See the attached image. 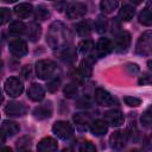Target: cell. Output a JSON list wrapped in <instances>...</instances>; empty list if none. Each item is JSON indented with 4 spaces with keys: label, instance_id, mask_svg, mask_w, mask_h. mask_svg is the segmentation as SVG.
I'll use <instances>...</instances> for the list:
<instances>
[{
    "label": "cell",
    "instance_id": "cell-9",
    "mask_svg": "<svg viewBox=\"0 0 152 152\" xmlns=\"http://www.w3.org/2000/svg\"><path fill=\"white\" fill-rule=\"evenodd\" d=\"M95 101L101 104V106H104V107H109V106H113L115 103V99L104 89L102 88H97L95 90Z\"/></svg>",
    "mask_w": 152,
    "mask_h": 152
},
{
    "label": "cell",
    "instance_id": "cell-38",
    "mask_svg": "<svg viewBox=\"0 0 152 152\" xmlns=\"http://www.w3.org/2000/svg\"><path fill=\"white\" fill-rule=\"evenodd\" d=\"M62 56L64 57V61H66V62H72V61L75 59V52H74L72 49H66V50L63 52Z\"/></svg>",
    "mask_w": 152,
    "mask_h": 152
},
{
    "label": "cell",
    "instance_id": "cell-33",
    "mask_svg": "<svg viewBox=\"0 0 152 152\" xmlns=\"http://www.w3.org/2000/svg\"><path fill=\"white\" fill-rule=\"evenodd\" d=\"M11 19V11L6 7L0 8V25L6 24L7 21H10Z\"/></svg>",
    "mask_w": 152,
    "mask_h": 152
},
{
    "label": "cell",
    "instance_id": "cell-21",
    "mask_svg": "<svg viewBox=\"0 0 152 152\" xmlns=\"http://www.w3.org/2000/svg\"><path fill=\"white\" fill-rule=\"evenodd\" d=\"M75 28H76V32H77L78 36L86 37V36H89L90 34L93 27H91V24H90L89 20H82V21H80V23L76 24Z\"/></svg>",
    "mask_w": 152,
    "mask_h": 152
},
{
    "label": "cell",
    "instance_id": "cell-42",
    "mask_svg": "<svg viewBox=\"0 0 152 152\" xmlns=\"http://www.w3.org/2000/svg\"><path fill=\"white\" fill-rule=\"evenodd\" d=\"M131 1H132L134 5H139V4H141V2L145 1V0H131Z\"/></svg>",
    "mask_w": 152,
    "mask_h": 152
},
{
    "label": "cell",
    "instance_id": "cell-30",
    "mask_svg": "<svg viewBox=\"0 0 152 152\" xmlns=\"http://www.w3.org/2000/svg\"><path fill=\"white\" fill-rule=\"evenodd\" d=\"M31 144H32V139L30 137H27V135H24V137H21V138H19L17 140L15 146H17L18 150L23 151V150H28L31 147Z\"/></svg>",
    "mask_w": 152,
    "mask_h": 152
},
{
    "label": "cell",
    "instance_id": "cell-40",
    "mask_svg": "<svg viewBox=\"0 0 152 152\" xmlns=\"http://www.w3.org/2000/svg\"><path fill=\"white\" fill-rule=\"evenodd\" d=\"M150 83H151V76L148 74H145L139 80V84H150Z\"/></svg>",
    "mask_w": 152,
    "mask_h": 152
},
{
    "label": "cell",
    "instance_id": "cell-19",
    "mask_svg": "<svg viewBox=\"0 0 152 152\" xmlns=\"http://www.w3.org/2000/svg\"><path fill=\"white\" fill-rule=\"evenodd\" d=\"M2 132L6 134V137H13L14 134H17L20 129L19 125L15 121H11V120H6L4 121L2 126H1Z\"/></svg>",
    "mask_w": 152,
    "mask_h": 152
},
{
    "label": "cell",
    "instance_id": "cell-11",
    "mask_svg": "<svg viewBox=\"0 0 152 152\" xmlns=\"http://www.w3.org/2000/svg\"><path fill=\"white\" fill-rule=\"evenodd\" d=\"M27 112V108L25 104L20 103V102H8L7 106L5 107V113L8 116H23L25 115Z\"/></svg>",
    "mask_w": 152,
    "mask_h": 152
},
{
    "label": "cell",
    "instance_id": "cell-26",
    "mask_svg": "<svg viewBox=\"0 0 152 152\" xmlns=\"http://www.w3.org/2000/svg\"><path fill=\"white\" fill-rule=\"evenodd\" d=\"M25 30H26V26L23 21H13L10 25V28H8L10 33L13 34V36H20L25 32Z\"/></svg>",
    "mask_w": 152,
    "mask_h": 152
},
{
    "label": "cell",
    "instance_id": "cell-41",
    "mask_svg": "<svg viewBox=\"0 0 152 152\" xmlns=\"http://www.w3.org/2000/svg\"><path fill=\"white\" fill-rule=\"evenodd\" d=\"M5 140H6V134L2 132V129H0V146L5 142Z\"/></svg>",
    "mask_w": 152,
    "mask_h": 152
},
{
    "label": "cell",
    "instance_id": "cell-15",
    "mask_svg": "<svg viewBox=\"0 0 152 152\" xmlns=\"http://www.w3.org/2000/svg\"><path fill=\"white\" fill-rule=\"evenodd\" d=\"M113 50V44L108 38H100L96 43V53L99 57L108 55Z\"/></svg>",
    "mask_w": 152,
    "mask_h": 152
},
{
    "label": "cell",
    "instance_id": "cell-3",
    "mask_svg": "<svg viewBox=\"0 0 152 152\" xmlns=\"http://www.w3.org/2000/svg\"><path fill=\"white\" fill-rule=\"evenodd\" d=\"M52 132L53 134L59 138V139H63V140H68L72 133H74V129H72V126L68 122V121H56L52 126Z\"/></svg>",
    "mask_w": 152,
    "mask_h": 152
},
{
    "label": "cell",
    "instance_id": "cell-43",
    "mask_svg": "<svg viewBox=\"0 0 152 152\" xmlns=\"http://www.w3.org/2000/svg\"><path fill=\"white\" fill-rule=\"evenodd\" d=\"M2 101H4V95H2V93H1V90H0V104L2 103Z\"/></svg>",
    "mask_w": 152,
    "mask_h": 152
},
{
    "label": "cell",
    "instance_id": "cell-25",
    "mask_svg": "<svg viewBox=\"0 0 152 152\" xmlns=\"http://www.w3.org/2000/svg\"><path fill=\"white\" fill-rule=\"evenodd\" d=\"M118 5H119L118 0H101V2H100V7H101L102 12L107 13V14L114 12L118 8Z\"/></svg>",
    "mask_w": 152,
    "mask_h": 152
},
{
    "label": "cell",
    "instance_id": "cell-14",
    "mask_svg": "<svg viewBox=\"0 0 152 152\" xmlns=\"http://www.w3.org/2000/svg\"><path fill=\"white\" fill-rule=\"evenodd\" d=\"M58 148V144L57 140L51 138V137H45L43 138L38 145H37V150L42 151V152H53Z\"/></svg>",
    "mask_w": 152,
    "mask_h": 152
},
{
    "label": "cell",
    "instance_id": "cell-18",
    "mask_svg": "<svg viewBox=\"0 0 152 152\" xmlns=\"http://www.w3.org/2000/svg\"><path fill=\"white\" fill-rule=\"evenodd\" d=\"M32 11H33L32 5L31 4H27V2H21V4L17 5L14 7V13H15V15L19 19H25V18L30 17L31 13H32Z\"/></svg>",
    "mask_w": 152,
    "mask_h": 152
},
{
    "label": "cell",
    "instance_id": "cell-4",
    "mask_svg": "<svg viewBox=\"0 0 152 152\" xmlns=\"http://www.w3.org/2000/svg\"><path fill=\"white\" fill-rule=\"evenodd\" d=\"M5 91L11 96V97H17L21 95L24 91V86L23 82L18 77H8L5 81Z\"/></svg>",
    "mask_w": 152,
    "mask_h": 152
},
{
    "label": "cell",
    "instance_id": "cell-22",
    "mask_svg": "<svg viewBox=\"0 0 152 152\" xmlns=\"http://www.w3.org/2000/svg\"><path fill=\"white\" fill-rule=\"evenodd\" d=\"M25 31H26V34H27L28 39H30V40H32V42H34V40L39 39L40 33H42V28H40V26H39L38 24H36V23L30 24Z\"/></svg>",
    "mask_w": 152,
    "mask_h": 152
},
{
    "label": "cell",
    "instance_id": "cell-1",
    "mask_svg": "<svg viewBox=\"0 0 152 152\" xmlns=\"http://www.w3.org/2000/svg\"><path fill=\"white\" fill-rule=\"evenodd\" d=\"M56 64L50 59H40L36 63V72L40 80H48L56 72Z\"/></svg>",
    "mask_w": 152,
    "mask_h": 152
},
{
    "label": "cell",
    "instance_id": "cell-8",
    "mask_svg": "<svg viewBox=\"0 0 152 152\" xmlns=\"http://www.w3.org/2000/svg\"><path fill=\"white\" fill-rule=\"evenodd\" d=\"M104 121L109 126L119 127L124 124V115L118 109H110L104 113Z\"/></svg>",
    "mask_w": 152,
    "mask_h": 152
},
{
    "label": "cell",
    "instance_id": "cell-10",
    "mask_svg": "<svg viewBox=\"0 0 152 152\" xmlns=\"http://www.w3.org/2000/svg\"><path fill=\"white\" fill-rule=\"evenodd\" d=\"M10 52L15 57H23L27 53V44L23 39H14L8 45Z\"/></svg>",
    "mask_w": 152,
    "mask_h": 152
},
{
    "label": "cell",
    "instance_id": "cell-36",
    "mask_svg": "<svg viewBox=\"0 0 152 152\" xmlns=\"http://www.w3.org/2000/svg\"><path fill=\"white\" fill-rule=\"evenodd\" d=\"M141 124H142V126L144 127H150L151 126V122H152V119H151V114H150V108L142 114V116H141Z\"/></svg>",
    "mask_w": 152,
    "mask_h": 152
},
{
    "label": "cell",
    "instance_id": "cell-16",
    "mask_svg": "<svg viewBox=\"0 0 152 152\" xmlns=\"http://www.w3.org/2000/svg\"><path fill=\"white\" fill-rule=\"evenodd\" d=\"M74 121L78 129L86 131V129H88V127L91 124V118L87 113H78V114L74 115Z\"/></svg>",
    "mask_w": 152,
    "mask_h": 152
},
{
    "label": "cell",
    "instance_id": "cell-2",
    "mask_svg": "<svg viewBox=\"0 0 152 152\" xmlns=\"http://www.w3.org/2000/svg\"><path fill=\"white\" fill-rule=\"evenodd\" d=\"M152 51V37H151V31L144 32L135 45V53L142 55V56H148L151 55Z\"/></svg>",
    "mask_w": 152,
    "mask_h": 152
},
{
    "label": "cell",
    "instance_id": "cell-17",
    "mask_svg": "<svg viewBox=\"0 0 152 152\" xmlns=\"http://www.w3.org/2000/svg\"><path fill=\"white\" fill-rule=\"evenodd\" d=\"M89 128H90L91 133L95 137H102V135H104L107 133L108 125L106 124L104 120H95V121H91Z\"/></svg>",
    "mask_w": 152,
    "mask_h": 152
},
{
    "label": "cell",
    "instance_id": "cell-44",
    "mask_svg": "<svg viewBox=\"0 0 152 152\" xmlns=\"http://www.w3.org/2000/svg\"><path fill=\"white\" fill-rule=\"evenodd\" d=\"M5 2H7V4H12V2H15L17 0H4Z\"/></svg>",
    "mask_w": 152,
    "mask_h": 152
},
{
    "label": "cell",
    "instance_id": "cell-34",
    "mask_svg": "<svg viewBox=\"0 0 152 152\" xmlns=\"http://www.w3.org/2000/svg\"><path fill=\"white\" fill-rule=\"evenodd\" d=\"M76 106L78 108H84V109L86 108H90L91 107V100L88 96H83V97H81V99L77 100Z\"/></svg>",
    "mask_w": 152,
    "mask_h": 152
},
{
    "label": "cell",
    "instance_id": "cell-20",
    "mask_svg": "<svg viewBox=\"0 0 152 152\" xmlns=\"http://www.w3.org/2000/svg\"><path fill=\"white\" fill-rule=\"evenodd\" d=\"M135 14V8L131 5H124L119 10V18L122 21H129Z\"/></svg>",
    "mask_w": 152,
    "mask_h": 152
},
{
    "label": "cell",
    "instance_id": "cell-45",
    "mask_svg": "<svg viewBox=\"0 0 152 152\" xmlns=\"http://www.w3.org/2000/svg\"><path fill=\"white\" fill-rule=\"evenodd\" d=\"M1 65H2V63H1V61H0V72H1Z\"/></svg>",
    "mask_w": 152,
    "mask_h": 152
},
{
    "label": "cell",
    "instance_id": "cell-24",
    "mask_svg": "<svg viewBox=\"0 0 152 152\" xmlns=\"http://www.w3.org/2000/svg\"><path fill=\"white\" fill-rule=\"evenodd\" d=\"M78 72L82 77H90V75L93 72V66H91V62L89 58H86L81 62Z\"/></svg>",
    "mask_w": 152,
    "mask_h": 152
},
{
    "label": "cell",
    "instance_id": "cell-39",
    "mask_svg": "<svg viewBox=\"0 0 152 152\" xmlns=\"http://www.w3.org/2000/svg\"><path fill=\"white\" fill-rule=\"evenodd\" d=\"M21 76L24 80H28L31 78L32 76V69H31V65H25L23 69H21Z\"/></svg>",
    "mask_w": 152,
    "mask_h": 152
},
{
    "label": "cell",
    "instance_id": "cell-27",
    "mask_svg": "<svg viewBox=\"0 0 152 152\" xmlns=\"http://www.w3.org/2000/svg\"><path fill=\"white\" fill-rule=\"evenodd\" d=\"M94 27H95V31H96L97 33H104V32L107 31V27H108L107 18H104L103 15L97 17V19L95 20Z\"/></svg>",
    "mask_w": 152,
    "mask_h": 152
},
{
    "label": "cell",
    "instance_id": "cell-23",
    "mask_svg": "<svg viewBox=\"0 0 152 152\" xmlns=\"http://www.w3.org/2000/svg\"><path fill=\"white\" fill-rule=\"evenodd\" d=\"M93 49H94V43H93V40H90V39H84V40H82V42L78 44V46H77V52H78L80 55H83V56L88 57V55L93 51Z\"/></svg>",
    "mask_w": 152,
    "mask_h": 152
},
{
    "label": "cell",
    "instance_id": "cell-31",
    "mask_svg": "<svg viewBox=\"0 0 152 152\" xmlns=\"http://www.w3.org/2000/svg\"><path fill=\"white\" fill-rule=\"evenodd\" d=\"M63 93L66 97L69 99H72V97H76L77 94H78V89H77V86L75 83H70V84H66L63 89Z\"/></svg>",
    "mask_w": 152,
    "mask_h": 152
},
{
    "label": "cell",
    "instance_id": "cell-13",
    "mask_svg": "<svg viewBox=\"0 0 152 152\" xmlns=\"http://www.w3.org/2000/svg\"><path fill=\"white\" fill-rule=\"evenodd\" d=\"M27 96L30 100L34 101V102H39L44 99L45 96V91H44V88L40 86V84H37V83H32L28 89H27Z\"/></svg>",
    "mask_w": 152,
    "mask_h": 152
},
{
    "label": "cell",
    "instance_id": "cell-28",
    "mask_svg": "<svg viewBox=\"0 0 152 152\" xmlns=\"http://www.w3.org/2000/svg\"><path fill=\"white\" fill-rule=\"evenodd\" d=\"M139 23L147 27L152 25V14H151V11L148 7L142 10V12L139 14Z\"/></svg>",
    "mask_w": 152,
    "mask_h": 152
},
{
    "label": "cell",
    "instance_id": "cell-6",
    "mask_svg": "<svg viewBox=\"0 0 152 152\" xmlns=\"http://www.w3.org/2000/svg\"><path fill=\"white\" fill-rule=\"evenodd\" d=\"M131 45V34L127 31H121L116 34L114 40V49L116 52H126Z\"/></svg>",
    "mask_w": 152,
    "mask_h": 152
},
{
    "label": "cell",
    "instance_id": "cell-12",
    "mask_svg": "<svg viewBox=\"0 0 152 152\" xmlns=\"http://www.w3.org/2000/svg\"><path fill=\"white\" fill-rule=\"evenodd\" d=\"M33 116L38 120H44V119H48L52 115V104L51 102H45L38 107H36L32 112Z\"/></svg>",
    "mask_w": 152,
    "mask_h": 152
},
{
    "label": "cell",
    "instance_id": "cell-7",
    "mask_svg": "<svg viewBox=\"0 0 152 152\" xmlns=\"http://www.w3.org/2000/svg\"><path fill=\"white\" fill-rule=\"evenodd\" d=\"M65 10H66L65 14L69 19H78L84 17L87 13V6L82 2H72Z\"/></svg>",
    "mask_w": 152,
    "mask_h": 152
},
{
    "label": "cell",
    "instance_id": "cell-37",
    "mask_svg": "<svg viewBox=\"0 0 152 152\" xmlns=\"http://www.w3.org/2000/svg\"><path fill=\"white\" fill-rule=\"evenodd\" d=\"M80 150H81L82 152H94L96 148H95V146L93 145L91 141H88V140H87V141H83V142H82Z\"/></svg>",
    "mask_w": 152,
    "mask_h": 152
},
{
    "label": "cell",
    "instance_id": "cell-35",
    "mask_svg": "<svg viewBox=\"0 0 152 152\" xmlns=\"http://www.w3.org/2000/svg\"><path fill=\"white\" fill-rule=\"evenodd\" d=\"M124 101L129 107H138V106L141 104V100L138 99V97H134V96H126L124 99Z\"/></svg>",
    "mask_w": 152,
    "mask_h": 152
},
{
    "label": "cell",
    "instance_id": "cell-32",
    "mask_svg": "<svg viewBox=\"0 0 152 152\" xmlns=\"http://www.w3.org/2000/svg\"><path fill=\"white\" fill-rule=\"evenodd\" d=\"M59 86H61V78L59 77H55V78H52L51 81L48 82V87L46 88H48V91L55 93V91L58 90Z\"/></svg>",
    "mask_w": 152,
    "mask_h": 152
},
{
    "label": "cell",
    "instance_id": "cell-29",
    "mask_svg": "<svg viewBox=\"0 0 152 152\" xmlns=\"http://www.w3.org/2000/svg\"><path fill=\"white\" fill-rule=\"evenodd\" d=\"M34 17H36L37 20H46V19L50 17V11H49L45 6L39 5V6L36 8Z\"/></svg>",
    "mask_w": 152,
    "mask_h": 152
},
{
    "label": "cell",
    "instance_id": "cell-5",
    "mask_svg": "<svg viewBox=\"0 0 152 152\" xmlns=\"http://www.w3.org/2000/svg\"><path fill=\"white\" fill-rule=\"evenodd\" d=\"M128 140V134L125 131H115L109 137L110 147L114 150H122Z\"/></svg>",
    "mask_w": 152,
    "mask_h": 152
}]
</instances>
